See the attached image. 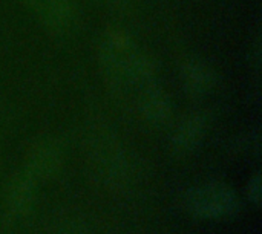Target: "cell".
I'll return each instance as SVG.
<instances>
[{
    "mask_svg": "<svg viewBox=\"0 0 262 234\" xmlns=\"http://www.w3.org/2000/svg\"><path fill=\"white\" fill-rule=\"evenodd\" d=\"M137 107L144 121L152 126L166 124L170 118V100L163 87L154 81L137 93Z\"/></svg>",
    "mask_w": 262,
    "mask_h": 234,
    "instance_id": "obj_6",
    "label": "cell"
},
{
    "mask_svg": "<svg viewBox=\"0 0 262 234\" xmlns=\"http://www.w3.org/2000/svg\"><path fill=\"white\" fill-rule=\"evenodd\" d=\"M63 162V149L55 138H43L28 153V169L35 179L52 178Z\"/></svg>",
    "mask_w": 262,
    "mask_h": 234,
    "instance_id": "obj_4",
    "label": "cell"
},
{
    "mask_svg": "<svg viewBox=\"0 0 262 234\" xmlns=\"http://www.w3.org/2000/svg\"><path fill=\"white\" fill-rule=\"evenodd\" d=\"M238 196L232 187L223 182H207L192 189L186 198L190 215L204 219L227 218L238 210Z\"/></svg>",
    "mask_w": 262,
    "mask_h": 234,
    "instance_id": "obj_2",
    "label": "cell"
},
{
    "mask_svg": "<svg viewBox=\"0 0 262 234\" xmlns=\"http://www.w3.org/2000/svg\"><path fill=\"white\" fill-rule=\"evenodd\" d=\"M28 6H31L32 9L38 11L41 14V0H23Z\"/></svg>",
    "mask_w": 262,
    "mask_h": 234,
    "instance_id": "obj_11",
    "label": "cell"
},
{
    "mask_svg": "<svg viewBox=\"0 0 262 234\" xmlns=\"http://www.w3.org/2000/svg\"><path fill=\"white\" fill-rule=\"evenodd\" d=\"M207 124L201 113L186 116L175 129L172 136V147L177 155H190L203 143Z\"/></svg>",
    "mask_w": 262,
    "mask_h": 234,
    "instance_id": "obj_7",
    "label": "cell"
},
{
    "mask_svg": "<svg viewBox=\"0 0 262 234\" xmlns=\"http://www.w3.org/2000/svg\"><path fill=\"white\" fill-rule=\"evenodd\" d=\"M183 86L190 97H204L215 87L216 74L213 67L201 58H192L183 66Z\"/></svg>",
    "mask_w": 262,
    "mask_h": 234,
    "instance_id": "obj_8",
    "label": "cell"
},
{
    "mask_svg": "<svg viewBox=\"0 0 262 234\" xmlns=\"http://www.w3.org/2000/svg\"><path fill=\"white\" fill-rule=\"evenodd\" d=\"M35 182L37 179L28 169L18 170L6 189V210L14 219H20L32 210L35 202Z\"/></svg>",
    "mask_w": 262,
    "mask_h": 234,
    "instance_id": "obj_5",
    "label": "cell"
},
{
    "mask_svg": "<svg viewBox=\"0 0 262 234\" xmlns=\"http://www.w3.org/2000/svg\"><path fill=\"white\" fill-rule=\"evenodd\" d=\"M98 55L107 84L120 93L137 97L140 90L155 81L150 61L124 32L104 34Z\"/></svg>",
    "mask_w": 262,
    "mask_h": 234,
    "instance_id": "obj_1",
    "label": "cell"
},
{
    "mask_svg": "<svg viewBox=\"0 0 262 234\" xmlns=\"http://www.w3.org/2000/svg\"><path fill=\"white\" fill-rule=\"evenodd\" d=\"M249 198L255 204L261 202V178H259V175H255L249 182Z\"/></svg>",
    "mask_w": 262,
    "mask_h": 234,
    "instance_id": "obj_10",
    "label": "cell"
},
{
    "mask_svg": "<svg viewBox=\"0 0 262 234\" xmlns=\"http://www.w3.org/2000/svg\"><path fill=\"white\" fill-rule=\"evenodd\" d=\"M41 15L55 31H63L72 20L71 0H41Z\"/></svg>",
    "mask_w": 262,
    "mask_h": 234,
    "instance_id": "obj_9",
    "label": "cell"
},
{
    "mask_svg": "<svg viewBox=\"0 0 262 234\" xmlns=\"http://www.w3.org/2000/svg\"><path fill=\"white\" fill-rule=\"evenodd\" d=\"M89 161L98 178L107 185L120 184L127 173V159L118 141L109 133H100L91 139Z\"/></svg>",
    "mask_w": 262,
    "mask_h": 234,
    "instance_id": "obj_3",
    "label": "cell"
}]
</instances>
